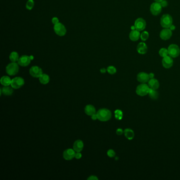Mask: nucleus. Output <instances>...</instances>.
Returning <instances> with one entry per match:
<instances>
[{"mask_svg": "<svg viewBox=\"0 0 180 180\" xmlns=\"http://www.w3.org/2000/svg\"><path fill=\"white\" fill-rule=\"evenodd\" d=\"M97 118L101 122H107L111 118V112L107 108H101L96 113Z\"/></svg>", "mask_w": 180, "mask_h": 180, "instance_id": "1", "label": "nucleus"}, {"mask_svg": "<svg viewBox=\"0 0 180 180\" xmlns=\"http://www.w3.org/2000/svg\"><path fill=\"white\" fill-rule=\"evenodd\" d=\"M19 64L16 62H11L6 67V72L10 76H14L18 73L19 71Z\"/></svg>", "mask_w": 180, "mask_h": 180, "instance_id": "2", "label": "nucleus"}, {"mask_svg": "<svg viewBox=\"0 0 180 180\" xmlns=\"http://www.w3.org/2000/svg\"><path fill=\"white\" fill-rule=\"evenodd\" d=\"M150 89L148 85L146 84V83H141L140 85L137 86L136 93L138 95L143 97L148 95Z\"/></svg>", "mask_w": 180, "mask_h": 180, "instance_id": "3", "label": "nucleus"}, {"mask_svg": "<svg viewBox=\"0 0 180 180\" xmlns=\"http://www.w3.org/2000/svg\"><path fill=\"white\" fill-rule=\"evenodd\" d=\"M162 27L164 28H169L173 24V19L172 16L169 14H165L163 15L160 21Z\"/></svg>", "mask_w": 180, "mask_h": 180, "instance_id": "4", "label": "nucleus"}, {"mask_svg": "<svg viewBox=\"0 0 180 180\" xmlns=\"http://www.w3.org/2000/svg\"><path fill=\"white\" fill-rule=\"evenodd\" d=\"M53 30L56 35L59 37H64L66 35L67 29L64 24L60 22L54 25Z\"/></svg>", "mask_w": 180, "mask_h": 180, "instance_id": "5", "label": "nucleus"}, {"mask_svg": "<svg viewBox=\"0 0 180 180\" xmlns=\"http://www.w3.org/2000/svg\"><path fill=\"white\" fill-rule=\"evenodd\" d=\"M169 55L172 58H176L180 55V49L178 45L175 44H172L168 47Z\"/></svg>", "mask_w": 180, "mask_h": 180, "instance_id": "6", "label": "nucleus"}, {"mask_svg": "<svg viewBox=\"0 0 180 180\" xmlns=\"http://www.w3.org/2000/svg\"><path fill=\"white\" fill-rule=\"evenodd\" d=\"M33 57L32 56H28L27 55H23L20 57L18 64L19 66L22 67H27L31 63V61L33 60Z\"/></svg>", "mask_w": 180, "mask_h": 180, "instance_id": "7", "label": "nucleus"}, {"mask_svg": "<svg viewBox=\"0 0 180 180\" xmlns=\"http://www.w3.org/2000/svg\"><path fill=\"white\" fill-rule=\"evenodd\" d=\"M24 84V80L23 78L17 77L12 79L11 86L13 89H19L22 87Z\"/></svg>", "mask_w": 180, "mask_h": 180, "instance_id": "8", "label": "nucleus"}, {"mask_svg": "<svg viewBox=\"0 0 180 180\" xmlns=\"http://www.w3.org/2000/svg\"><path fill=\"white\" fill-rule=\"evenodd\" d=\"M162 6L159 2H154L150 6V11L153 16H157L161 12Z\"/></svg>", "mask_w": 180, "mask_h": 180, "instance_id": "9", "label": "nucleus"}, {"mask_svg": "<svg viewBox=\"0 0 180 180\" xmlns=\"http://www.w3.org/2000/svg\"><path fill=\"white\" fill-rule=\"evenodd\" d=\"M29 73L32 77L34 78H39L43 74L42 69L37 66H34L30 68Z\"/></svg>", "mask_w": 180, "mask_h": 180, "instance_id": "10", "label": "nucleus"}, {"mask_svg": "<svg viewBox=\"0 0 180 180\" xmlns=\"http://www.w3.org/2000/svg\"><path fill=\"white\" fill-rule=\"evenodd\" d=\"M146 26V23L144 19L142 18H140L136 20L134 23V28L135 29L139 31H141L145 29Z\"/></svg>", "mask_w": 180, "mask_h": 180, "instance_id": "11", "label": "nucleus"}, {"mask_svg": "<svg viewBox=\"0 0 180 180\" xmlns=\"http://www.w3.org/2000/svg\"><path fill=\"white\" fill-rule=\"evenodd\" d=\"M76 152L74 149L68 148L64 151L63 153V157L67 161H70L75 157Z\"/></svg>", "mask_w": 180, "mask_h": 180, "instance_id": "12", "label": "nucleus"}, {"mask_svg": "<svg viewBox=\"0 0 180 180\" xmlns=\"http://www.w3.org/2000/svg\"><path fill=\"white\" fill-rule=\"evenodd\" d=\"M172 35V31L169 28H164L159 33V37L161 39L163 40H169Z\"/></svg>", "mask_w": 180, "mask_h": 180, "instance_id": "13", "label": "nucleus"}, {"mask_svg": "<svg viewBox=\"0 0 180 180\" xmlns=\"http://www.w3.org/2000/svg\"><path fill=\"white\" fill-rule=\"evenodd\" d=\"M162 65L166 69H169L173 66V60L171 56H167L163 58L162 61Z\"/></svg>", "mask_w": 180, "mask_h": 180, "instance_id": "14", "label": "nucleus"}, {"mask_svg": "<svg viewBox=\"0 0 180 180\" xmlns=\"http://www.w3.org/2000/svg\"><path fill=\"white\" fill-rule=\"evenodd\" d=\"M150 79V78L149 77V74L145 72H140L137 75V80L140 83L148 82Z\"/></svg>", "mask_w": 180, "mask_h": 180, "instance_id": "15", "label": "nucleus"}, {"mask_svg": "<svg viewBox=\"0 0 180 180\" xmlns=\"http://www.w3.org/2000/svg\"><path fill=\"white\" fill-rule=\"evenodd\" d=\"M13 88L12 87H10V86H3V87L1 88L0 89L1 95L3 94L6 96H11L13 93Z\"/></svg>", "mask_w": 180, "mask_h": 180, "instance_id": "16", "label": "nucleus"}, {"mask_svg": "<svg viewBox=\"0 0 180 180\" xmlns=\"http://www.w3.org/2000/svg\"><path fill=\"white\" fill-rule=\"evenodd\" d=\"M140 37V31L136 29L132 30L129 35V37L130 40L133 41H137Z\"/></svg>", "mask_w": 180, "mask_h": 180, "instance_id": "17", "label": "nucleus"}, {"mask_svg": "<svg viewBox=\"0 0 180 180\" xmlns=\"http://www.w3.org/2000/svg\"><path fill=\"white\" fill-rule=\"evenodd\" d=\"M84 144L82 140H78L74 142L73 145V149L76 152H81L84 148Z\"/></svg>", "mask_w": 180, "mask_h": 180, "instance_id": "18", "label": "nucleus"}, {"mask_svg": "<svg viewBox=\"0 0 180 180\" xmlns=\"http://www.w3.org/2000/svg\"><path fill=\"white\" fill-rule=\"evenodd\" d=\"M147 46L145 43H139L137 46V51L138 53L141 55L145 54L147 51Z\"/></svg>", "mask_w": 180, "mask_h": 180, "instance_id": "19", "label": "nucleus"}, {"mask_svg": "<svg viewBox=\"0 0 180 180\" xmlns=\"http://www.w3.org/2000/svg\"><path fill=\"white\" fill-rule=\"evenodd\" d=\"M148 85L150 88L157 90V89H159V83L157 80L154 78L149 80L148 81Z\"/></svg>", "mask_w": 180, "mask_h": 180, "instance_id": "20", "label": "nucleus"}, {"mask_svg": "<svg viewBox=\"0 0 180 180\" xmlns=\"http://www.w3.org/2000/svg\"><path fill=\"white\" fill-rule=\"evenodd\" d=\"M85 112L88 116H92L94 114H96L95 107L92 105H87L85 107Z\"/></svg>", "mask_w": 180, "mask_h": 180, "instance_id": "21", "label": "nucleus"}, {"mask_svg": "<svg viewBox=\"0 0 180 180\" xmlns=\"http://www.w3.org/2000/svg\"><path fill=\"white\" fill-rule=\"evenodd\" d=\"M125 137L128 140H132L134 137V132L130 128H126L124 131Z\"/></svg>", "mask_w": 180, "mask_h": 180, "instance_id": "22", "label": "nucleus"}, {"mask_svg": "<svg viewBox=\"0 0 180 180\" xmlns=\"http://www.w3.org/2000/svg\"><path fill=\"white\" fill-rule=\"evenodd\" d=\"M39 78V81L43 85H47L50 81V77L49 75L45 74H43Z\"/></svg>", "mask_w": 180, "mask_h": 180, "instance_id": "23", "label": "nucleus"}, {"mask_svg": "<svg viewBox=\"0 0 180 180\" xmlns=\"http://www.w3.org/2000/svg\"><path fill=\"white\" fill-rule=\"evenodd\" d=\"M12 80L10 77L8 76H4L1 78L0 82L1 85H3V86H8L11 85Z\"/></svg>", "mask_w": 180, "mask_h": 180, "instance_id": "24", "label": "nucleus"}, {"mask_svg": "<svg viewBox=\"0 0 180 180\" xmlns=\"http://www.w3.org/2000/svg\"><path fill=\"white\" fill-rule=\"evenodd\" d=\"M19 58H20V57H19V53L16 51H12L9 56V59L10 61L13 62H18Z\"/></svg>", "mask_w": 180, "mask_h": 180, "instance_id": "25", "label": "nucleus"}, {"mask_svg": "<svg viewBox=\"0 0 180 180\" xmlns=\"http://www.w3.org/2000/svg\"><path fill=\"white\" fill-rule=\"evenodd\" d=\"M149 97L153 99V100H156L157 98H159V94L157 91L155 89H150L149 92L148 94Z\"/></svg>", "mask_w": 180, "mask_h": 180, "instance_id": "26", "label": "nucleus"}, {"mask_svg": "<svg viewBox=\"0 0 180 180\" xmlns=\"http://www.w3.org/2000/svg\"><path fill=\"white\" fill-rule=\"evenodd\" d=\"M35 6V1L34 0H28L26 3V8L28 10H31Z\"/></svg>", "mask_w": 180, "mask_h": 180, "instance_id": "27", "label": "nucleus"}, {"mask_svg": "<svg viewBox=\"0 0 180 180\" xmlns=\"http://www.w3.org/2000/svg\"><path fill=\"white\" fill-rule=\"evenodd\" d=\"M159 56L164 58L166 56L169 55V52H168V49H167L166 48H161L159 52Z\"/></svg>", "mask_w": 180, "mask_h": 180, "instance_id": "28", "label": "nucleus"}, {"mask_svg": "<svg viewBox=\"0 0 180 180\" xmlns=\"http://www.w3.org/2000/svg\"><path fill=\"white\" fill-rule=\"evenodd\" d=\"M123 114L122 111L119 110V109H117L116 111H115V118L117 120H121L123 118Z\"/></svg>", "mask_w": 180, "mask_h": 180, "instance_id": "29", "label": "nucleus"}, {"mask_svg": "<svg viewBox=\"0 0 180 180\" xmlns=\"http://www.w3.org/2000/svg\"><path fill=\"white\" fill-rule=\"evenodd\" d=\"M107 72H108V73L110 74H114L116 73V68L114 66H110L107 67Z\"/></svg>", "mask_w": 180, "mask_h": 180, "instance_id": "30", "label": "nucleus"}, {"mask_svg": "<svg viewBox=\"0 0 180 180\" xmlns=\"http://www.w3.org/2000/svg\"><path fill=\"white\" fill-rule=\"evenodd\" d=\"M140 38L141 40L143 41H145L146 40H147L148 38H149L148 32H147V31H143V32H142V33H140Z\"/></svg>", "mask_w": 180, "mask_h": 180, "instance_id": "31", "label": "nucleus"}, {"mask_svg": "<svg viewBox=\"0 0 180 180\" xmlns=\"http://www.w3.org/2000/svg\"><path fill=\"white\" fill-rule=\"evenodd\" d=\"M107 155L109 157H113L114 156H115L116 153H115V152L113 150H109L108 151H107Z\"/></svg>", "mask_w": 180, "mask_h": 180, "instance_id": "32", "label": "nucleus"}, {"mask_svg": "<svg viewBox=\"0 0 180 180\" xmlns=\"http://www.w3.org/2000/svg\"><path fill=\"white\" fill-rule=\"evenodd\" d=\"M51 21L53 25H56V24H58V23H59V20L57 17H53V18L51 20Z\"/></svg>", "mask_w": 180, "mask_h": 180, "instance_id": "33", "label": "nucleus"}, {"mask_svg": "<svg viewBox=\"0 0 180 180\" xmlns=\"http://www.w3.org/2000/svg\"><path fill=\"white\" fill-rule=\"evenodd\" d=\"M82 157V154L80 152H76L75 154V158L77 159H79Z\"/></svg>", "mask_w": 180, "mask_h": 180, "instance_id": "34", "label": "nucleus"}, {"mask_svg": "<svg viewBox=\"0 0 180 180\" xmlns=\"http://www.w3.org/2000/svg\"><path fill=\"white\" fill-rule=\"evenodd\" d=\"M124 133V131L122 128H118L116 130L117 135H122Z\"/></svg>", "mask_w": 180, "mask_h": 180, "instance_id": "35", "label": "nucleus"}, {"mask_svg": "<svg viewBox=\"0 0 180 180\" xmlns=\"http://www.w3.org/2000/svg\"><path fill=\"white\" fill-rule=\"evenodd\" d=\"M88 180H98V178L95 175H91L87 179Z\"/></svg>", "mask_w": 180, "mask_h": 180, "instance_id": "36", "label": "nucleus"}, {"mask_svg": "<svg viewBox=\"0 0 180 180\" xmlns=\"http://www.w3.org/2000/svg\"><path fill=\"white\" fill-rule=\"evenodd\" d=\"M160 3H161V4L162 6V7H166L167 6V2L165 0L162 1L161 2H160Z\"/></svg>", "mask_w": 180, "mask_h": 180, "instance_id": "37", "label": "nucleus"}, {"mask_svg": "<svg viewBox=\"0 0 180 180\" xmlns=\"http://www.w3.org/2000/svg\"><path fill=\"white\" fill-rule=\"evenodd\" d=\"M91 116V119L94 120H96V119H98L97 118V114H95L93 115L92 116Z\"/></svg>", "mask_w": 180, "mask_h": 180, "instance_id": "38", "label": "nucleus"}, {"mask_svg": "<svg viewBox=\"0 0 180 180\" xmlns=\"http://www.w3.org/2000/svg\"><path fill=\"white\" fill-rule=\"evenodd\" d=\"M100 72H101V73H102V74H105V73L107 72V69H105V68H101V69L100 70Z\"/></svg>", "mask_w": 180, "mask_h": 180, "instance_id": "39", "label": "nucleus"}, {"mask_svg": "<svg viewBox=\"0 0 180 180\" xmlns=\"http://www.w3.org/2000/svg\"><path fill=\"white\" fill-rule=\"evenodd\" d=\"M149 77H150V79H152V78H154V74L153 73H150V74H149Z\"/></svg>", "mask_w": 180, "mask_h": 180, "instance_id": "40", "label": "nucleus"}, {"mask_svg": "<svg viewBox=\"0 0 180 180\" xmlns=\"http://www.w3.org/2000/svg\"><path fill=\"white\" fill-rule=\"evenodd\" d=\"M169 29L171 30L172 31H173V30H174L175 29V26H174V25H173V24H172V26H171L170 27V28H169Z\"/></svg>", "mask_w": 180, "mask_h": 180, "instance_id": "41", "label": "nucleus"}, {"mask_svg": "<svg viewBox=\"0 0 180 180\" xmlns=\"http://www.w3.org/2000/svg\"><path fill=\"white\" fill-rule=\"evenodd\" d=\"M155 2H161L162 1H163V0H154Z\"/></svg>", "mask_w": 180, "mask_h": 180, "instance_id": "42", "label": "nucleus"}]
</instances>
